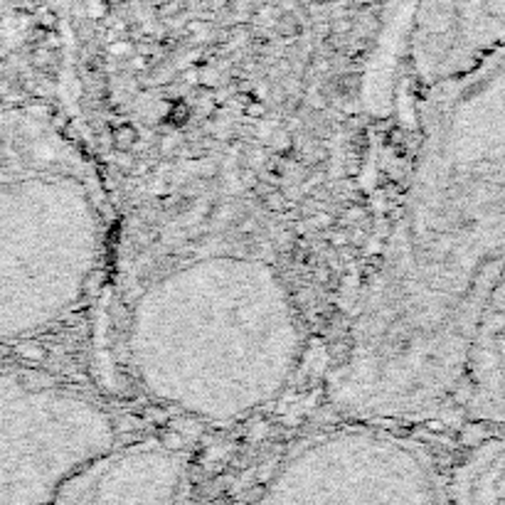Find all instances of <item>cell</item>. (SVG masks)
<instances>
[{"mask_svg":"<svg viewBox=\"0 0 505 505\" xmlns=\"http://www.w3.org/2000/svg\"><path fill=\"white\" fill-rule=\"evenodd\" d=\"M249 505H449L447 481L417 441L335 429L303 441Z\"/></svg>","mask_w":505,"mask_h":505,"instance_id":"5","label":"cell"},{"mask_svg":"<svg viewBox=\"0 0 505 505\" xmlns=\"http://www.w3.org/2000/svg\"><path fill=\"white\" fill-rule=\"evenodd\" d=\"M449 505H505V439L471 449L447 481Z\"/></svg>","mask_w":505,"mask_h":505,"instance_id":"7","label":"cell"},{"mask_svg":"<svg viewBox=\"0 0 505 505\" xmlns=\"http://www.w3.org/2000/svg\"><path fill=\"white\" fill-rule=\"evenodd\" d=\"M94 394L28 370H0V505H50L118 447Z\"/></svg>","mask_w":505,"mask_h":505,"instance_id":"4","label":"cell"},{"mask_svg":"<svg viewBox=\"0 0 505 505\" xmlns=\"http://www.w3.org/2000/svg\"><path fill=\"white\" fill-rule=\"evenodd\" d=\"M185 458L163 441L118 444L72 478L50 505H175Z\"/></svg>","mask_w":505,"mask_h":505,"instance_id":"6","label":"cell"},{"mask_svg":"<svg viewBox=\"0 0 505 505\" xmlns=\"http://www.w3.org/2000/svg\"><path fill=\"white\" fill-rule=\"evenodd\" d=\"M118 347L143 397L197 422L232 424L286 394L303 363L305 330L269 257L202 249L136 283Z\"/></svg>","mask_w":505,"mask_h":505,"instance_id":"2","label":"cell"},{"mask_svg":"<svg viewBox=\"0 0 505 505\" xmlns=\"http://www.w3.org/2000/svg\"><path fill=\"white\" fill-rule=\"evenodd\" d=\"M111 205L94 163L37 106L0 111V343L57 328L96 291Z\"/></svg>","mask_w":505,"mask_h":505,"instance_id":"3","label":"cell"},{"mask_svg":"<svg viewBox=\"0 0 505 505\" xmlns=\"http://www.w3.org/2000/svg\"><path fill=\"white\" fill-rule=\"evenodd\" d=\"M505 254V57L431 84L407 193L330 382L338 409L419 417L458 394Z\"/></svg>","mask_w":505,"mask_h":505,"instance_id":"1","label":"cell"}]
</instances>
